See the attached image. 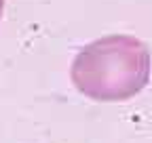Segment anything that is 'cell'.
Listing matches in <instances>:
<instances>
[{
  "label": "cell",
  "instance_id": "7a4b0ae2",
  "mask_svg": "<svg viewBox=\"0 0 152 143\" xmlns=\"http://www.w3.org/2000/svg\"><path fill=\"white\" fill-rule=\"evenodd\" d=\"M2 13H4V0H0V19H2Z\"/></svg>",
  "mask_w": 152,
  "mask_h": 143
},
{
  "label": "cell",
  "instance_id": "6da1fadb",
  "mask_svg": "<svg viewBox=\"0 0 152 143\" xmlns=\"http://www.w3.org/2000/svg\"><path fill=\"white\" fill-rule=\"evenodd\" d=\"M152 57L146 42L129 34H108L85 44L72 61L70 78L80 95L102 101H127L150 82Z\"/></svg>",
  "mask_w": 152,
  "mask_h": 143
}]
</instances>
